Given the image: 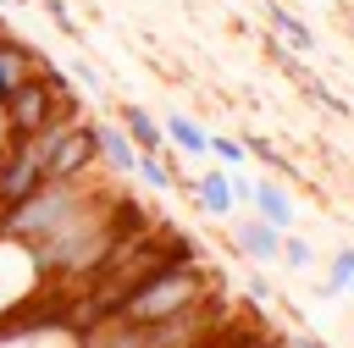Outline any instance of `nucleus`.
Masks as SVG:
<instances>
[{
	"label": "nucleus",
	"instance_id": "obj_1",
	"mask_svg": "<svg viewBox=\"0 0 354 348\" xmlns=\"http://www.w3.org/2000/svg\"><path fill=\"white\" fill-rule=\"evenodd\" d=\"M199 298H210V271L199 265V249L188 243V249H177L171 260H160L155 271H144V276L133 282V293L122 298L116 315L149 326V320H166V315L199 304Z\"/></svg>",
	"mask_w": 354,
	"mask_h": 348
},
{
	"label": "nucleus",
	"instance_id": "obj_2",
	"mask_svg": "<svg viewBox=\"0 0 354 348\" xmlns=\"http://www.w3.org/2000/svg\"><path fill=\"white\" fill-rule=\"evenodd\" d=\"M100 193H105V188H94L88 177H83V182H44V188H33L28 199H17V204L0 210V238L33 249V243H44L50 232H61L66 221H77Z\"/></svg>",
	"mask_w": 354,
	"mask_h": 348
},
{
	"label": "nucleus",
	"instance_id": "obj_3",
	"mask_svg": "<svg viewBox=\"0 0 354 348\" xmlns=\"http://www.w3.org/2000/svg\"><path fill=\"white\" fill-rule=\"evenodd\" d=\"M55 116H83V99L72 94L66 72L50 66V61L0 99V127H6V138H33V133H44Z\"/></svg>",
	"mask_w": 354,
	"mask_h": 348
},
{
	"label": "nucleus",
	"instance_id": "obj_4",
	"mask_svg": "<svg viewBox=\"0 0 354 348\" xmlns=\"http://www.w3.org/2000/svg\"><path fill=\"white\" fill-rule=\"evenodd\" d=\"M44 160V177L50 182H83L94 166H100V144H94V122L83 116H55L44 133L28 138Z\"/></svg>",
	"mask_w": 354,
	"mask_h": 348
},
{
	"label": "nucleus",
	"instance_id": "obj_5",
	"mask_svg": "<svg viewBox=\"0 0 354 348\" xmlns=\"http://www.w3.org/2000/svg\"><path fill=\"white\" fill-rule=\"evenodd\" d=\"M232 254L249 260V265H277V260H282V232H277L271 221H260L254 210H243V215L232 221Z\"/></svg>",
	"mask_w": 354,
	"mask_h": 348
},
{
	"label": "nucleus",
	"instance_id": "obj_6",
	"mask_svg": "<svg viewBox=\"0 0 354 348\" xmlns=\"http://www.w3.org/2000/svg\"><path fill=\"white\" fill-rule=\"evenodd\" d=\"M194 204H199L205 215L227 221V215L238 210V188H232V171H227V166H205V171L194 177Z\"/></svg>",
	"mask_w": 354,
	"mask_h": 348
},
{
	"label": "nucleus",
	"instance_id": "obj_7",
	"mask_svg": "<svg viewBox=\"0 0 354 348\" xmlns=\"http://www.w3.org/2000/svg\"><path fill=\"white\" fill-rule=\"evenodd\" d=\"M72 348H144V326L127 315H105V320L72 331Z\"/></svg>",
	"mask_w": 354,
	"mask_h": 348
},
{
	"label": "nucleus",
	"instance_id": "obj_8",
	"mask_svg": "<svg viewBox=\"0 0 354 348\" xmlns=\"http://www.w3.org/2000/svg\"><path fill=\"white\" fill-rule=\"evenodd\" d=\"M44 61H50V55H39V50H33L28 39L6 33V39H0V99H6V94L17 88V83H28V77H33V72H39Z\"/></svg>",
	"mask_w": 354,
	"mask_h": 348
},
{
	"label": "nucleus",
	"instance_id": "obj_9",
	"mask_svg": "<svg viewBox=\"0 0 354 348\" xmlns=\"http://www.w3.org/2000/svg\"><path fill=\"white\" fill-rule=\"evenodd\" d=\"M243 210H254L260 221H271L277 232H288L293 226V199H288V188L277 182V177H260V182H249V204Z\"/></svg>",
	"mask_w": 354,
	"mask_h": 348
},
{
	"label": "nucleus",
	"instance_id": "obj_10",
	"mask_svg": "<svg viewBox=\"0 0 354 348\" xmlns=\"http://www.w3.org/2000/svg\"><path fill=\"white\" fill-rule=\"evenodd\" d=\"M266 22H271V39H282L293 55H310L315 50V28L293 11V6H282V0H266Z\"/></svg>",
	"mask_w": 354,
	"mask_h": 348
},
{
	"label": "nucleus",
	"instance_id": "obj_11",
	"mask_svg": "<svg viewBox=\"0 0 354 348\" xmlns=\"http://www.w3.org/2000/svg\"><path fill=\"white\" fill-rule=\"evenodd\" d=\"M94 144H100V160H105L111 171L133 177V166H138V144L122 133V122H94Z\"/></svg>",
	"mask_w": 354,
	"mask_h": 348
},
{
	"label": "nucleus",
	"instance_id": "obj_12",
	"mask_svg": "<svg viewBox=\"0 0 354 348\" xmlns=\"http://www.w3.org/2000/svg\"><path fill=\"white\" fill-rule=\"evenodd\" d=\"M116 122H122V133H127L138 149H171V144H166V127H160L144 105H133V99H127V105H116Z\"/></svg>",
	"mask_w": 354,
	"mask_h": 348
},
{
	"label": "nucleus",
	"instance_id": "obj_13",
	"mask_svg": "<svg viewBox=\"0 0 354 348\" xmlns=\"http://www.w3.org/2000/svg\"><path fill=\"white\" fill-rule=\"evenodd\" d=\"M160 127H166V144H171L177 155H210V127H199L188 110H171Z\"/></svg>",
	"mask_w": 354,
	"mask_h": 348
},
{
	"label": "nucleus",
	"instance_id": "obj_14",
	"mask_svg": "<svg viewBox=\"0 0 354 348\" xmlns=\"http://www.w3.org/2000/svg\"><path fill=\"white\" fill-rule=\"evenodd\" d=\"M354 293V243H337L326 254V276L315 282V298H343Z\"/></svg>",
	"mask_w": 354,
	"mask_h": 348
},
{
	"label": "nucleus",
	"instance_id": "obj_15",
	"mask_svg": "<svg viewBox=\"0 0 354 348\" xmlns=\"http://www.w3.org/2000/svg\"><path fill=\"white\" fill-rule=\"evenodd\" d=\"M171 155H177V149H138L133 177H138L144 188H155V193H171V188H177V166H171Z\"/></svg>",
	"mask_w": 354,
	"mask_h": 348
},
{
	"label": "nucleus",
	"instance_id": "obj_16",
	"mask_svg": "<svg viewBox=\"0 0 354 348\" xmlns=\"http://www.w3.org/2000/svg\"><path fill=\"white\" fill-rule=\"evenodd\" d=\"M277 265H288V271H310L315 265V249H310V238H299L293 226L282 232V260Z\"/></svg>",
	"mask_w": 354,
	"mask_h": 348
},
{
	"label": "nucleus",
	"instance_id": "obj_17",
	"mask_svg": "<svg viewBox=\"0 0 354 348\" xmlns=\"http://www.w3.org/2000/svg\"><path fill=\"white\" fill-rule=\"evenodd\" d=\"M210 155H216L227 171H243V160H249L243 138H232V133H210Z\"/></svg>",
	"mask_w": 354,
	"mask_h": 348
},
{
	"label": "nucleus",
	"instance_id": "obj_18",
	"mask_svg": "<svg viewBox=\"0 0 354 348\" xmlns=\"http://www.w3.org/2000/svg\"><path fill=\"white\" fill-rule=\"evenodd\" d=\"M243 149H249L254 160H266V166H271L277 177H293V166H288V155H282V149H271L266 138H243Z\"/></svg>",
	"mask_w": 354,
	"mask_h": 348
},
{
	"label": "nucleus",
	"instance_id": "obj_19",
	"mask_svg": "<svg viewBox=\"0 0 354 348\" xmlns=\"http://www.w3.org/2000/svg\"><path fill=\"white\" fill-rule=\"evenodd\" d=\"M44 17L61 28V33H72L77 39V22H72V11H66V0H44Z\"/></svg>",
	"mask_w": 354,
	"mask_h": 348
},
{
	"label": "nucleus",
	"instance_id": "obj_20",
	"mask_svg": "<svg viewBox=\"0 0 354 348\" xmlns=\"http://www.w3.org/2000/svg\"><path fill=\"white\" fill-rule=\"evenodd\" d=\"M72 77H77V83H83L88 94H100V88H105V83H100V72H94L88 61H77V66H72Z\"/></svg>",
	"mask_w": 354,
	"mask_h": 348
},
{
	"label": "nucleus",
	"instance_id": "obj_21",
	"mask_svg": "<svg viewBox=\"0 0 354 348\" xmlns=\"http://www.w3.org/2000/svg\"><path fill=\"white\" fill-rule=\"evenodd\" d=\"M243 287H249V298H254V304H266V298H271V282H266L260 271H249V276H243Z\"/></svg>",
	"mask_w": 354,
	"mask_h": 348
},
{
	"label": "nucleus",
	"instance_id": "obj_22",
	"mask_svg": "<svg viewBox=\"0 0 354 348\" xmlns=\"http://www.w3.org/2000/svg\"><path fill=\"white\" fill-rule=\"evenodd\" d=\"M288 348H332V342H326V337H310V331H293Z\"/></svg>",
	"mask_w": 354,
	"mask_h": 348
},
{
	"label": "nucleus",
	"instance_id": "obj_23",
	"mask_svg": "<svg viewBox=\"0 0 354 348\" xmlns=\"http://www.w3.org/2000/svg\"><path fill=\"white\" fill-rule=\"evenodd\" d=\"M243 348H288V337H271V331H254Z\"/></svg>",
	"mask_w": 354,
	"mask_h": 348
},
{
	"label": "nucleus",
	"instance_id": "obj_24",
	"mask_svg": "<svg viewBox=\"0 0 354 348\" xmlns=\"http://www.w3.org/2000/svg\"><path fill=\"white\" fill-rule=\"evenodd\" d=\"M6 33H11V22H6V17H0V39H6Z\"/></svg>",
	"mask_w": 354,
	"mask_h": 348
},
{
	"label": "nucleus",
	"instance_id": "obj_25",
	"mask_svg": "<svg viewBox=\"0 0 354 348\" xmlns=\"http://www.w3.org/2000/svg\"><path fill=\"white\" fill-rule=\"evenodd\" d=\"M348 28H354V6H348Z\"/></svg>",
	"mask_w": 354,
	"mask_h": 348
}]
</instances>
